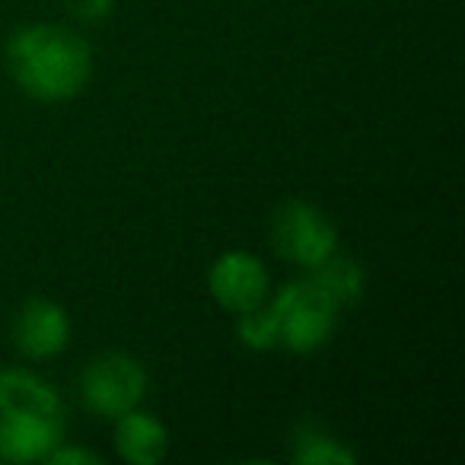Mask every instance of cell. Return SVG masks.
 I'll return each instance as SVG.
<instances>
[{
	"label": "cell",
	"mask_w": 465,
	"mask_h": 465,
	"mask_svg": "<svg viewBox=\"0 0 465 465\" xmlns=\"http://www.w3.org/2000/svg\"><path fill=\"white\" fill-rule=\"evenodd\" d=\"M166 427L153 418V414H143L137 408L118 414L115 427V446L122 452V459L134 465H156L166 456Z\"/></svg>",
	"instance_id": "8"
},
{
	"label": "cell",
	"mask_w": 465,
	"mask_h": 465,
	"mask_svg": "<svg viewBox=\"0 0 465 465\" xmlns=\"http://www.w3.org/2000/svg\"><path fill=\"white\" fill-rule=\"evenodd\" d=\"M272 240L284 259L297 262L300 268H316L338 252V230L316 204L310 201H287L274 213Z\"/></svg>",
	"instance_id": "4"
},
{
	"label": "cell",
	"mask_w": 465,
	"mask_h": 465,
	"mask_svg": "<svg viewBox=\"0 0 465 465\" xmlns=\"http://www.w3.org/2000/svg\"><path fill=\"white\" fill-rule=\"evenodd\" d=\"M80 392L96 414L118 418V414L141 405L143 392H147V373L131 354L112 351L86 367L84 380H80Z\"/></svg>",
	"instance_id": "5"
},
{
	"label": "cell",
	"mask_w": 465,
	"mask_h": 465,
	"mask_svg": "<svg viewBox=\"0 0 465 465\" xmlns=\"http://www.w3.org/2000/svg\"><path fill=\"white\" fill-rule=\"evenodd\" d=\"M48 462H54V465H67V462H77V465H84V462H99V456L96 452H90V450H80V446H54L52 452H48Z\"/></svg>",
	"instance_id": "13"
},
{
	"label": "cell",
	"mask_w": 465,
	"mask_h": 465,
	"mask_svg": "<svg viewBox=\"0 0 465 465\" xmlns=\"http://www.w3.org/2000/svg\"><path fill=\"white\" fill-rule=\"evenodd\" d=\"M61 399L33 370H0V459L35 462L61 443Z\"/></svg>",
	"instance_id": "2"
},
{
	"label": "cell",
	"mask_w": 465,
	"mask_h": 465,
	"mask_svg": "<svg viewBox=\"0 0 465 465\" xmlns=\"http://www.w3.org/2000/svg\"><path fill=\"white\" fill-rule=\"evenodd\" d=\"M310 281L325 293V300H329L335 310L354 303V300L363 293V268L357 265L354 259L338 255V252H331L322 265L312 268Z\"/></svg>",
	"instance_id": "9"
},
{
	"label": "cell",
	"mask_w": 465,
	"mask_h": 465,
	"mask_svg": "<svg viewBox=\"0 0 465 465\" xmlns=\"http://www.w3.org/2000/svg\"><path fill=\"white\" fill-rule=\"evenodd\" d=\"M211 293L223 310L246 312L268 297V272L252 252H223L207 274Z\"/></svg>",
	"instance_id": "6"
},
{
	"label": "cell",
	"mask_w": 465,
	"mask_h": 465,
	"mask_svg": "<svg viewBox=\"0 0 465 465\" xmlns=\"http://www.w3.org/2000/svg\"><path fill=\"white\" fill-rule=\"evenodd\" d=\"M272 310L278 316V338L297 354L322 348L331 338L338 310L325 300L312 281H297L278 291L272 300Z\"/></svg>",
	"instance_id": "3"
},
{
	"label": "cell",
	"mask_w": 465,
	"mask_h": 465,
	"mask_svg": "<svg viewBox=\"0 0 465 465\" xmlns=\"http://www.w3.org/2000/svg\"><path fill=\"white\" fill-rule=\"evenodd\" d=\"M7 67L14 84L39 103H64L84 93L93 52L77 33L54 23H33L10 35Z\"/></svg>",
	"instance_id": "1"
},
{
	"label": "cell",
	"mask_w": 465,
	"mask_h": 465,
	"mask_svg": "<svg viewBox=\"0 0 465 465\" xmlns=\"http://www.w3.org/2000/svg\"><path fill=\"white\" fill-rule=\"evenodd\" d=\"M240 341L252 351H268L281 344L278 338V316H274L272 303L262 300L259 306L240 312Z\"/></svg>",
	"instance_id": "11"
},
{
	"label": "cell",
	"mask_w": 465,
	"mask_h": 465,
	"mask_svg": "<svg viewBox=\"0 0 465 465\" xmlns=\"http://www.w3.org/2000/svg\"><path fill=\"white\" fill-rule=\"evenodd\" d=\"M67 338H71V319H67L64 306L45 297L23 303L14 325V341L29 361H48V357L61 354L67 348Z\"/></svg>",
	"instance_id": "7"
},
{
	"label": "cell",
	"mask_w": 465,
	"mask_h": 465,
	"mask_svg": "<svg viewBox=\"0 0 465 465\" xmlns=\"http://www.w3.org/2000/svg\"><path fill=\"white\" fill-rule=\"evenodd\" d=\"M67 7H71V14L77 16V20L99 23V20H105V16L112 14L115 0H67Z\"/></svg>",
	"instance_id": "12"
},
{
	"label": "cell",
	"mask_w": 465,
	"mask_h": 465,
	"mask_svg": "<svg viewBox=\"0 0 465 465\" xmlns=\"http://www.w3.org/2000/svg\"><path fill=\"white\" fill-rule=\"evenodd\" d=\"M293 462L300 465H351L354 452L344 450L335 437H329L319 427L306 424L297 433V450H293Z\"/></svg>",
	"instance_id": "10"
}]
</instances>
